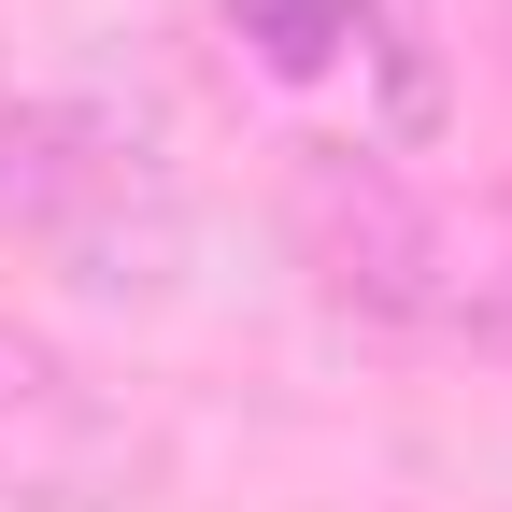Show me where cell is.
<instances>
[{
	"instance_id": "1",
	"label": "cell",
	"mask_w": 512,
	"mask_h": 512,
	"mask_svg": "<svg viewBox=\"0 0 512 512\" xmlns=\"http://www.w3.org/2000/svg\"><path fill=\"white\" fill-rule=\"evenodd\" d=\"M0 242L100 299H143L185 271V185L100 100H0Z\"/></svg>"
},
{
	"instance_id": "2",
	"label": "cell",
	"mask_w": 512,
	"mask_h": 512,
	"mask_svg": "<svg viewBox=\"0 0 512 512\" xmlns=\"http://www.w3.org/2000/svg\"><path fill=\"white\" fill-rule=\"evenodd\" d=\"M313 256L384 328L512 356V214H427L399 185H356V200H313Z\"/></svg>"
},
{
	"instance_id": "3",
	"label": "cell",
	"mask_w": 512,
	"mask_h": 512,
	"mask_svg": "<svg viewBox=\"0 0 512 512\" xmlns=\"http://www.w3.org/2000/svg\"><path fill=\"white\" fill-rule=\"evenodd\" d=\"M0 470H15L29 498H86V484H114V427H100V399L72 384V356H57V342L15 328V313H0Z\"/></svg>"
},
{
	"instance_id": "4",
	"label": "cell",
	"mask_w": 512,
	"mask_h": 512,
	"mask_svg": "<svg viewBox=\"0 0 512 512\" xmlns=\"http://www.w3.org/2000/svg\"><path fill=\"white\" fill-rule=\"evenodd\" d=\"M228 15H242V43L271 57V72H328V57L356 43L370 0H228Z\"/></svg>"
}]
</instances>
